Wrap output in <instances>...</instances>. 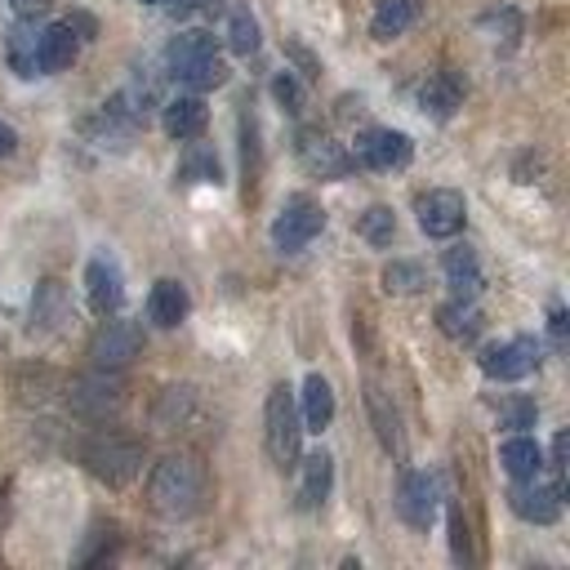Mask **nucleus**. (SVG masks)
I'll use <instances>...</instances> for the list:
<instances>
[{
  "label": "nucleus",
  "instance_id": "nucleus-29",
  "mask_svg": "<svg viewBox=\"0 0 570 570\" xmlns=\"http://www.w3.org/2000/svg\"><path fill=\"white\" fill-rule=\"evenodd\" d=\"M205 54H214V36H209V32H183V36H174L170 49H166L170 71L183 67V62H196V58H205Z\"/></svg>",
  "mask_w": 570,
  "mask_h": 570
},
{
  "label": "nucleus",
  "instance_id": "nucleus-21",
  "mask_svg": "<svg viewBox=\"0 0 570 570\" xmlns=\"http://www.w3.org/2000/svg\"><path fill=\"white\" fill-rule=\"evenodd\" d=\"M32 321L41 330H62V321H71V304L58 281H41L32 295Z\"/></svg>",
  "mask_w": 570,
  "mask_h": 570
},
{
  "label": "nucleus",
  "instance_id": "nucleus-33",
  "mask_svg": "<svg viewBox=\"0 0 570 570\" xmlns=\"http://www.w3.org/2000/svg\"><path fill=\"white\" fill-rule=\"evenodd\" d=\"M499 419H504V428H535L539 410H535V401H526V397H513L504 410H499Z\"/></svg>",
  "mask_w": 570,
  "mask_h": 570
},
{
  "label": "nucleus",
  "instance_id": "nucleus-34",
  "mask_svg": "<svg viewBox=\"0 0 570 570\" xmlns=\"http://www.w3.org/2000/svg\"><path fill=\"white\" fill-rule=\"evenodd\" d=\"M183 179H201V183H219V157L214 152H196L187 166H183Z\"/></svg>",
  "mask_w": 570,
  "mask_h": 570
},
{
  "label": "nucleus",
  "instance_id": "nucleus-32",
  "mask_svg": "<svg viewBox=\"0 0 570 570\" xmlns=\"http://www.w3.org/2000/svg\"><path fill=\"white\" fill-rule=\"evenodd\" d=\"M272 94H276V103L285 112H304V90H299V81L290 77V71H281V77L272 81Z\"/></svg>",
  "mask_w": 570,
  "mask_h": 570
},
{
  "label": "nucleus",
  "instance_id": "nucleus-11",
  "mask_svg": "<svg viewBox=\"0 0 570 570\" xmlns=\"http://www.w3.org/2000/svg\"><path fill=\"white\" fill-rule=\"evenodd\" d=\"M299 161L312 170V174H321V179H343L356 161L339 148V142L330 138V134H321V129H299Z\"/></svg>",
  "mask_w": 570,
  "mask_h": 570
},
{
  "label": "nucleus",
  "instance_id": "nucleus-12",
  "mask_svg": "<svg viewBox=\"0 0 570 570\" xmlns=\"http://www.w3.org/2000/svg\"><path fill=\"white\" fill-rule=\"evenodd\" d=\"M112 375L116 371H99V375H86V379L71 384V410H81L90 419H103L107 410H116L125 401V388Z\"/></svg>",
  "mask_w": 570,
  "mask_h": 570
},
{
  "label": "nucleus",
  "instance_id": "nucleus-28",
  "mask_svg": "<svg viewBox=\"0 0 570 570\" xmlns=\"http://www.w3.org/2000/svg\"><path fill=\"white\" fill-rule=\"evenodd\" d=\"M356 232H362V241H371V246H392V237H397V214H392L388 205H371L362 219H356Z\"/></svg>",
  "mask_w": 570,
  "mask_h": 570
},
{
  "label": "nucleus",
  "instance_id": "nucleus-26",
  "mask_svg": "<svg viewBox=\"0 0 570 570\" xmlns=\"http://www.w3.org/2000/svg\"><path fill=\"white\" fill-rule=\"evenodd\" d=\"M174 77H179L187 90H219V86L228 81V62H224L219 54H205V58H196V62L174 67Z\"/></svg>",
  "mask_w": 570,
  "mask_h": 570
},
{
  "label": "nucleus",
  "instance_id": "nucleus-39",
  "mask_svg": "<svg viewBox=\"0 0 570 570\" xmlns=\"http://www.w3.org/2000/svg\"><path fill=\"white\" fill-rule=\"evenodd\" d=\"M14 148H19V134L10 125H0V157H14Z\"/></svg>",
  "mask_w": 570,
  "mask_h": 570
},
{
  "label": "nucleus",
  "instance_id": "nucleus-37",
  "mask_svg": "<svg viewBox=\"0 0 570 570\" xmlns=\"http://www.w3.org/2000/svg\"><path fill=\"white\" fill-rule=\"evenodd\" d=\"M10 5L19 10V19H32V23H36V19L49 10V0H10Z\"/></svg>",
  "mask_w": 570,
  "mask_h": 570
},
{
  "label": "nucleus",
  "instance_id": "nucleus-36",
  "mask_svg": "<svg viewBox=\"0 0 570 570\" xmlns=\"http://www.w3.org/2000/svg\"><path fill=\"white\" fill-rule=\"evenodd\" d=\"M241 134H246V183H254V174H259V129H254V116L241 121Z\"/></svg>",
  "mask_w": 570,
  "mask_h": 570
},
{
  "label": "nucleus",
  "instance_id": "nucleus-25",
  "mask_svg": "<svg viewBox=\"0 0 570 570\" xmlns=\"http://www.w3.org/2000/svg\"><path fill=\"white\" fill-rule=\"evenodd\" d=\"M414 19H419V0H379L375 19H371V32H375V41H392V36H401Z\"/></svg>",
  "mask_w": 570,
  "mask_h": 570
},
{
  "label": "nucleus",
  "instance_id": "nucleus-24",
  "mask_svg": "<svg viewBox=\"0 0 570 570\" xmlns=\"http://www.w3.org/2000/svg\"><path fill=\"white\" fill-rule=\"evenodd\" d=\"M366 410H371V419H375V433H379L384 451H392V455L401 459V455H406V442H401V419H397V410L388 406V397H384L379 388H366Z\"/></svg>",
  "mask_w": 570,
  "mask_h": 570
},
{
  "label": "nucleus",
  "instance_id": "nucleus-35",
  "mask_svg": "<svg viewBox=\"0 0 570 570\" xmlns=\"http://www.w3.org/2000/svg\"><path fill=\"white\" fill-rule=\"evenodd\" d=\"M451 544H455V561H472V548H468V522L459 509H451Z\"/></svg>",
  "mask_w": 570,
  "mask_h": 570
},
{
  "label": "nucleus",
  "instance_id": "nucleus-9",
  "mask_svg": "<svg viewBox=\"0 0 570 570\" xmlns=\"http://www.w3.org/2000/svg\"><path fill=\"white\" fill-rule=\"evenodd\" d=\"M509 509H513L522 522L552 526V522L561 517V490H557V486H539V477L517 481V486L509 490Z\"/></svg>",
  "mask_w": 570,
  "mask_h": 570
},
{
  "label": "nucleus",
  "instance_id": "nucleus-38",
  "mask_svg": "<svg viewBox=\"0 0 570 570\" xmlns=\"http://www.w3.org/2000/svg\"><path fill=\"white\" fill-rule=\"evenodd\" d=\"M548 330H552V343L561 347V343H566V312H561V308H552V321H548Z\"/></svg>",
  "mask_w": 570,
  "mask_h": 570
},
{
  "label": "nucleus",
  "instance_id": "nucleus-20",
  "mask_svg": "<svg viewBox=\"0 0 570 570\" xmlns=\"http://www.w3.org/2000/svg\"><path fill=\"white\" fill-rule=\"evenodd\" d=\"M499 464H504V472L513 481H531L544 472V451L535 437H509L504 451H499Z\"/></svg>",
  "mask_w": 570,
  "mask_h": 570
},
{
  "label": "nucleus",
  "instance_id": "nucleus-40",
  "mask_svg": "<svg viewBox=\"0 0 570 570\" xmlns=\"http://www.w3.org/2000/svg\"><path fill=\"white\" fill-rule=\"evenodd\" d=\"M166 5H179V10H214L219 0H166Z\"/></svg>",
  "mask_w": 570,
  "mask_h": 570
},
{
  "label": "nucleus",
  "instance_id": "nucleus-4",
  "mask_svg": "<svg viewBox=\"0 0 570 570\" xmlns=\"http://www.w3.org/2000/svg\"><path fill=\"white\" fill-rule=\"evenodd\" d=\"M321 228H326V209L312 196H290L272 224V246L285 254H299L304 246H312L321 237Z\"/></svg>",
  "mask_w": 570,
  "mask_h": 570
},
{
  "label": "nucleus",
  "instance_id": "nucleus-41",
  "mask_svg": "<svg viewBox=\"0 0 570 570\" xmlns=\"http://www.w3.org/2000/svg\"><path fill=\"white\" fill-rule=\"evenodd\" d=\"M148 5H166V0H148Z\"/></svg>",
  "mask_w": 570,
  "mask_h": 570
},
{
  "label": "nucleus",
  "instance_id": "nucleus-31",
  "mask_svg": "<svg viewBox=\"0 0 570 570\" xmlns=\"http://www.w3.org/2000/svg\"><path fill=\"white\" fill-rule=\"evenodd\" d=\"M228 45H232L237 54H254V49H259V23H254L250 10H237V14H232V23H228Z\"/></svg>",
  "mask_w": 570,
  "mask_h": 570
},
{
  "label": "nucleus",
  "instance_id": "nucleus-22",
  "mask_svg": "<svg viewBox=\"0 0 570 570\" xmlns=\"http://www.w3.org/2000/svg\"><path fill=\"white\" fill-rule=\"evenodd\" d=\"M77 58V27L54 23L41 32V71H67Z\"/></svg>",
  "mask_w": 570,
  "mask_h": 570
},
{
  "label": "nucleus",
  "instance_id": "nucleus-8",
  "mask_svg": "<svg viewBox=\"0 0 570 570\" xmlns=\"http://www.w3.org/2000/svg\"><path fill=\"white\" fill-rule=\"evenodd\" d=\"M352 161H362L366 170H401L410 161V138L397 129H366L356 138Z\"/></svg>",
  "mask_w": 570,
  "mask_h": 570
},
{
  "label": "nucleus",
  "instance_id": "nucleus-1",
  "mask_svg": "<svg viewBox=\"0 0 570 570\" xmlns=\"http://www.w3.org/2000/svg\"><path fill=\"white\" fill-rule=\"evenodd\" d=\"M205 499V468L192 459V455H170L152 468L148 477V504L152 513L179 522V517H192Z\"/></svg>",
  "mask_w": 570,
  "mask_h": 570
},
{
  "label": "nucleus",
  "instance_id": "nucleus-23",
  "mask_svg": "<svg viewBox=\"0 0 570 570\" xmlns=\"http://www.w3.org/2000/svg\"><path fill=\"white\" fill-rule=\"evenodd\" d=\"M299 414H304V428H312V433H326V428H330V419H334V392H330V384L321 375H308Z\"/></svg>",
  "mask_w": 570,
  "mask_h": 570
},
{
  "label": "nucleus",
  "instance_id": "nucleus-3",
  "mask_svg": "<svg viewBox=\"0 0 570 570\" xmlns=\"http://www.w3.org/2000/svg\"><path fill=\"white\" fill-rule=\"evenodd\" d=\"M81 459H86V468H90L99 481L125 486V481H134L138 468H142V446H138L134 437H121V433H94V437L81 446Z\"/></svg>",
  "mask_w": 570,
  "mask_h": 570
},
{
  "label": "nucleus",
  "instance_id": "nucleus-30",
  "mask_svg": "<svg viewBox=\"0 0 570 570\" xmlns=\"http://www.w3.org/2000/svg\"><path fill=\"white\" fill-rule=\"evenodd\" d=\"M384 290L388 295H419L423 290V267L419 263H388L384 267Z\"/></svg>",
  "mask_w": 570,
  "mask_h": 570
},
{
  "label": "nucleus",
  "instance_id": "nucleus-7",
  "mask_svg": "<svg viewBox=\"0 0 570 570\" xmlns=\"http://www.w3.org/2000/svg\"><path fill=\"white\" fill-rule=\"evenodd\" d=\"M539 366V343L535 339H513V343H499L481 352V371L499 384H517Z\"/></svg>",
  "mask_w": 570,
  "mask_h": 570
},
{
  "label": "nucleus",
  "instance_id": "nucleus-18",
  "mask_svg": "<svg viewBox=\"0 0 570 570\" xmlns=\"http://www.w3.org/2000/svg\"><path fill=\"white\" fill-rule=\"evenodd\" d=\"M437 326H442V334L455 339V343H477V334L486 330V317L472 308V299H455V304L437 308Z\"/></svg>",
  "mask_w": 570,
  "mask_h": 570
},
{
  "label": "nucleus",
  "instance_id": "nucleus-19",
  "mask_svg": "<svg viewBox=\"0 0 570 570\" xmlns=\"http://www.w3.org/2000/svg\"><path fill=\"white\" fill-rule=\"evenodd\" d=\"M187 290L179 281H157L152 285V295H148V317L157 321V326H166V330H174L183 317H187Z\"/></svg>",
  "mask_w": 570,
  "mask_h": 570
},
{
  "label": "nucleus",
  "instance_id": "nucleus-5",
  "mask_svg": "<svg viewBox=\"0 0 570 570\" xmlns=\"http://www.w3.org/2000/svg\"><path fill=\"white\" fill-rule=\"evenodd\" d=\"M414 214H419V228H423L428 237L451 241V237L464 228V219H468V201H464V192H455V187H433V192H423V196L414 201Z\"/></svg>",
  "mask_w": 570,
  "mask_h": 570
},
{
  "label": "nucleus",
  "instance_id": "nucleus-10",
  "mask_svg": "<svg viewBox=\"0 0 570 570\" xmlns=\"http://www.w3.org/2000/svg\"><path fill=\"white\" fill-rule=\"evenodd\" d=\"M397 513H401L406 526L428 531V526H433V517H437V481L428 472H406L401 494H397Z\"/></svg>",
  "mask_w": 570,
  "mask_h": 570
},
{
  "label": "nucleus",
  "instance_id": "nucleus-13",
  "mask_svg": "<svg viewBox=\"0 0 570 570\" xmlns=\"http://www.w3.org/2000/svg\"><path fill=\"white\" fill-rule=\"evenodd\" d=\"M419 103L433 121H451L464 107V81L455 77V71H433L419 90Z\"/></svg>",
  "mask_w": 570,
  "mask_h": 570
},
{
  "label": "nucleus",
  "instance_id": "nucleus-15",
  "mask_svg": "<svg viewBox=\"0 0 570 570\" xmlns=\"http://www.w3.org/2000/svg\"><path fill=\"white\" fill-rule=\"evenodd\" d=\"M5 54H10V67L19 71V77H41V32L32 27V19L10 27Z\"/></svg>",
  "mask_w": 570,
  "mask_h": 570
},
{
  "label": "nucleus",
  "instance_id": "nucleus-6",
  "mask_svg": "<svg viewBox=\"0 0 570 570\" xmlns=\"http://www.w3.org/2000/svg\"><path fill=\"white\" fill-rule=\"evenodd\" d=\"M142 352V330L134 321H103L90 339V356L99 371H125Z\"/></svg>",
  "mask_w": 570,
  "mask_h": 570
},
{
  "label": "nucleus",
  "instance_id": "nucleus-17",
  "mask_svg": "<svg viewBox=\"0 0 570 570\" xmlns=\"http://www.w3.org/2000/svg\"><path fill=\"white\" fill-rule=\"evenodd\" d=\"M442 263H446V281H451V295L455 299H477L481 295V272H477L472 246H451Z\"/></svg>",
  "mask_w": 570,
  "mask_h": 570
},
{
  "label": "nucleus",
  "instance_id": "nucleus-27",
  "mask_svg": "<svg viewBox=\"0 0 570 570\" xmlns=\"http://www.w3.org/2000/svg\"><path fill=\"white\" fill-rule=\"evenodd\" d=\"M330 481H334V459H330L326 451H312V455L304 459V504H308V509L326 504Z\"/></svg>",
  "mask_w": 570,
  "mask_h": 570
},
{
  "label": "nucleus",
  "instance_id": "nucleus-2",
  "mask_svg": "<svg viewBox=\"0 0 570 570\" xmlns=\"http://www.w3.org/2000/svg\"><path fill=\"white\" fill-rule=\"evenodd\" d=\"M263 442H267V455L276 468H295L299 459V442H304V414H299V401L295 392L276 384L267 392V406H263Z\"/></svg>",
  "mask_w": 570,
  "mask_h": 570
},
{
  "label": "nucleus",
  "instance_id": "nucleus-16",
  "mask_svg": "<svg viewBox=\"0 0 570 570\" xmlns=\"http://www.w3.org/2000/svg\"><path fill=\"white\" fill-rule=\"evenodd\" d=\"M205 121H209V112H205V103H201L196 94H179V99L166 103V134L179 138V142L201 138Z\"/></svg>",
  "mask_w": 570,
  "mask_h": 570
},
{
  "label": "nucleus",
  "instance_id": "nucleus-14",
  "mask_svg": "<svg viewBox=\"0 0 570 570\" xmlns=\"http://www.w3.org/2000/svg\"><path fill=\"white\" fill-rule=\"evenodd\" d=\"M86 285H90V304H94V312H116L121 308V299H125V285H121V267L112 263V259H94L90 267H86Z\"/></svg>",
  "mask_w": 570,
  "mask_h": 570
}]
</instances>
